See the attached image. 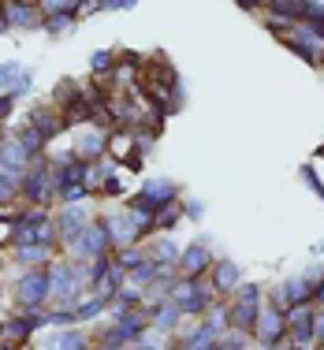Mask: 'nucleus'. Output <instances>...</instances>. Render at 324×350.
<instances>
[{
    "instance_id": "f257e3e1",
    "label": "nucleus",
    "mask_w": 324,
    "mask_h": 350,
    "mask_svg": "<svg viewBox=\"0 0 324 350\" xmlns=\"http://www.w3.org/2000/svg\"><path fill=\"white\" fill-rule=\"evenodd\" d=\"M108 243H112V239H108L105 224H86V228L75 235V250H79V257H90V261H94V257H101Z\"/></svg>"
},
{
    "instance_id": "f03ea898",
    "label": "nucleus",
    "mask_w": 324,
    "mask_h": 350,
    "mask_svg": "<svg viewBox=\"0 0 324 350\" xmlns=\"http://www.w3.org/2000/svg\"><path fill=\"white\" fill-rule=\"evenodd\" d=\"M15 295H19L23 310H38V306L49 298V276L45 272H30V276H23L19 287H15Z\"/></svg>"
},
{
    "instance_id": "7ed1b4c3",
    "label": "nucleus",
    "mask_w": 324,
    "mask_h": 350,
    "mask_svg": "<svg viewBox=\"0 0 324 350\" xmlns=\"http://www.w3.org/2000/svg\"><path fill=\"white\" fill-rule=\"evenodd\" d=\"M257 339L269 347L280 343V332H284V317H280V306H272V310H257Z\"/></svg>"
},
{
    "instance_id": "20e7f679",
    "label": "nucleus",
    "mask_w": 324,
    "mask_h": 350,
    "mask_svg": "<svg viewBox=\"0 0 324 350\" xmlns=\"http://www.w3.org/2000/svg\"><path fill=\"white\" fill-rule=\"evenodd\" d=\"M209 261H213V254H209V246H205V243H194L187 254H179L183 276H202V272L209 269Z\"/></svg>"
},
{
    "instance_id": "39448f33",
    "label": "nucleus",
    "mask_w": 324,
    "mask_h": 350,
    "mask_svg": "<svg viewBox=\"0 0 324 350\" xmlns=\"http://www.w3.org/2000/svg\"><path fill=\"white\" fill-rule=\"evenodd\" d=\"M27 161H30V153L23 149L19 138H4V142H0V168H4V172L27 168Z\"/></svg>"
},
{
    "instance_id": "423d86ee",
    "label": "nucleus",
    "mask_w": 324,
    "mask_h": 350,
    "mask_svg": "<svg viewBox=\"0 0 324 350\" xmlns=\"http://www.w3.org/2000/svg\"><path fill=\"white\" fill-rule=\"evenodd\" d=\"M287 332H295L298 343H310V339H313V313H310V306H295V310H291Z\"/></svg>"
},
{
    "instance_id": "0eeeda50",
    "label": "nucleus",
    "mask_w": 324,
    "mask_h": 350,
    "mask_svg": "<svg viewBox=\"0 0 324 350\" xmlns=\"http://www.w3.org/2000/svg\"><path fill=\"white\" fill-rule=\"evenodd\" d=\"M172 198H176V187H172V183H164V179H157V183H146V187H142V198H138V205H149V209H157V205H168Z\"/></svg>"
},
{
    "instance_id": "6e6552de",
    "label": "nucleus",
    "mask_w": 324,
    "mask_h": 350,
    "mask_svg": "<svg viewBox=\"0 0 324 350\" xmlns=\"http://www.w3.org/2000/svg\"><path fill=\"white\" fill-rule=\"evenodd\" d=\"M75 287H79V276H71V269H53V276H49V295H60L64 302H71Z\"/></svg>"
},
{
    "instance_id": "1a4fd4ad",
    "label": "nucleus",
    "mask_w": 324,
    "mask_h": 350,
    "mask_svg": "<svg viewBox=\"0 0 324 350\" xmlns=\"http://www.w3.org/2000/svg\"><path fill=\"white\" fill-rule=\"evenodd\" d=\"M86 224H90V216L71 205V209H64V216H60V235H64V239H75L82 228H86Z\"/></svg>"
},
{
    "instance_id": "9d476101",
    "label": "nucleus",
    "mask_w": 324,
    "mask_h": 350,
    "mask_svg": "<svg viewBox=\"0 0 324 350\" xmlns=\"http://www.w3.org/2000/svg\"><path fill=\"white\" fill-rule=\"evenodd\" d=\"M23 190H27V198H34V202H45V194L53 190V183H49V175L45 172H30L27 179H23Z\"/></svg>"
},
{
    "instance_id": "9b49d317",
    "label": "nucleus",
    "mask_w": 324,
    "mask_h": 350,
    "mask_svg": "<svg viewBox=\"0 0 324 350\" xmlns=\"http://www.w3.org/2000/svg\"><path fill=\"white\" fill-rule=\"evenodd\" d=\"M213 287L216 291H235L239 287V269L231 261H224V265H216V272H213Z\"/></svg>"
},
{
    "instance_id": "f8f14e48",
    "label": "nucleus",
    "mask_w": 324,
    "mask_h": 350,
    "mask_svg": "<svg viewBox=\"0 0 324 350\" xmlns=\"http://www.w3.org/2000/svg\"><path fill=\"white\" fill-rule=\"evenodd\" d=\"M4 15H8V23H19V27H30V23H34V12H30L23 0H8Z\"/></svg>"
},
{
    "instance_id": "ddd939ff",
    "label": "nucleus",
    "mask_w": 324,
    "mask_h": 350,
    "mask_svg": "<svg viewBox=\"0 0 324 350\" xmlns=\"http://www.w3.org/2000/svg\"><path fill=\"white\" fill-rule=\"evenodd\" d=\"M15 138L23 142V149H27V153H38V149L45 146V135H41V131L34 127V123H30V127H23V131H19V135H15Z\"/></svg>"
},
{
    "instance_id": "4468645a",
    "label": "nucleus",
    "mask_w": 324,
    "mask_h": 350,
    "mask_svg": "<svg viewBox=\"0 0 324 350\" xmlns=\"http://www.w3.org/2000/svg\"><path fill=\"white\" fill-rule=\"evenodd\" d=\"M101 149H105V135H86V138L79 142V149H75V153L86 161V157H101Z\"/></svg>"
},
{
    "instance_id": "2eb2a0df",
    "label": "nucleus",
    "mask_w": 324,
    "mask_h": 350,
    "mask_svg": "<svg viewBox=\"0 0 324 350\" xmlns=\"http://www.w3.org/2000/svg\"><path fill=\"white\" fill-rule=\"evenodd\" d=\"M41 324H45V317H19V321L8 324V332H12V336H30L34 328H41Z\"/></svg>"
},
{
    "instance_id": "dca6fc26",
    "label": "nucleus",
    "mask_w": 324,
    "mask_h": 350,
    "mask_svg": "<svg viewBox=\"0 0 324 350\" xmlns=\"http://www.w3.org/2000/svg\"><path fill=\"white\" fill-rule=\"evenodd\" d=\"M179 302H176V298H172V302H164L161 306V313H157V328H172V324H176L179 321Z\"/></svg>"
},
{
    "instance_id": "f3484780",
    "label": "nucleus",
    "mask_w": 324,
    "mask_h": 350,
    "mask_svg": "<svg viewBox=\"0 0 324 350\" xmlns=\"http://www.w3.org/2000/svg\"><path fill=\"white\" fill-rule=\"evenodd\" d=\"M19 79H23V64L12 60V64H4V68H0V90H12Z\"/></svg>"
},
{
    "instance_id": "a211bd4d",
    "label": "nucleus",
    "mask_w": 324,
    "mask_h": 350,
    "mask_svg": "<svg viewBox=\"0 0 324 350\" xmlns=\"http://www.w3.org/2000/svg\"><path fill=\"white\" fill-rule=\"evenodd\" d=\"M101 310H105V298L97 295V298H86L82 306H75V317H79V321H86V317H97Z\"/></svg>"
},
{
    "instance_id": "6ab92c4d",
    "label": "nucleus",
    "mask_w": 324,
    "mask_h": 350,
    "mask_svg": "<svg viewBox=\"0 0 324 350\" xmlns=\"http://www.w3.org/2000/svg\"><path fill=\"white\" fill-rule=\"evenodd\" d=\"M213 336H216V328H213V324H202V328H198L194 336H187V339H183V347H205V343H213Z\"/></svg>"
},
{
    "instance_id": "aec40b11",
    "label": "nucleus",
    "mask_w": 324,
    "mask_h": 350,
    "mask_svg": "<svg viewBox=\"0 0 324 350\" xmlns=\"http://www.w3.org/2000/svg\"><path fill=\"white\" fill-rule=\"evenodd\" d=\"M68 27H71V12H56V15H49V19H45L49 34H60V30H68Z\"/></svg>"
},
{
    "instance_id": "412c9836",
    "label": "nucleus",
    "mask_w": 324,
    "mask_h": 350,
    "mask_svg": "<svg viewBox=\"0 0 324 350\" xmlns=\"http://www.w3.org/2000/svg\"><path fill=\"white\" fill-rule=\"evenodd\" d=\"M75 4H79V0H41V8H45L49 15H56V12H75Z\"/></svg>"
},
{
    "instance_id": "4be33fe9",
    "label": "nucleus",
    "mask_w": 324,
    "mask_h": 350,
    "mask_svg": "<svg viewBox=\"0 0 324 350\" xmlns=\"http://www.w3.org/2000/svg\"><path fill=\"white\" fill-rule=\"evenodd\" d=\"M157 261H179V254H176V246H168V239H161V246H157Z\"/></svg>"
},
{
    "instance_id": "5701e85b",
    "label": "nucleus",
    "mask_w": 324,
    "mask_h": 350,
    "mask_svg": "<svg viewBox=\"0 0 324 350\" xmlns=\"http://www.w3.org/2000/svg\"><path fill=\"white\" fill-rule=\"evenodd\" d=\"M12 172H4V168H0V202H4V198H12Z\"/></svg>"
},
{
    "instance_id": "b1692460",
    "label": "nucleus",
    "mask_w": 324,
    "mask_h": 350,
    "mask_svg": "<svg viewBox=\"0 0 324 350\" xmlns=\"http://www.w3.org/2000/svg\"><path fill=\"white\" fill-rule=\"evenodd\" d=\"M138 261H142V254H135V250H123L120 261H116V265H123V269H135Z\"/></svg>"
},
{
    "instance_id": "393cba45",
    "label": "nucleus",
    "mask_w": 324,
    "mask_h": 350,
    "mask_svg": "<svg viewBox=\"0 0 324 350\" xmlns=\"http://www.w3.org/2000/svg\"><path fill=\"white\" fill-rule=\"evenodd\" d=\"M53 347H82V336H71V332H64V336L53 339Z\"/></svg>"
},
{
    "instance_id": "a878e982",
    "label": "nucleus",
    "mask_w": 324,
    "mask_h": 350,
    "mask_svg": "<svg viewBox=\"0 0 324 350\" xmlns=\"http://www.w3.org/2000/svg\"><path fill=\"white\" fill-rule=\"evenodd\" d=\"M108 60H112V53H97L90 68H94V71H108Z\"/></svg>"
},
{
    "instance_id": "bb28decb",
    "label": "nucleus",
    "mask_w": 324,
    "mask_h": 350,
    "mask_svg": "<svg viewBox=\"0 0 324 350\" xmlns=\"http://www.w3.org/2000/svg\"><path fill=\"white\" fill-rule=\"evenodd\" d=\"M313 339H321V343H324V317L313 321Z\"/></svg>"
},
{
    "instance_id": "cd10ccee",
    "label": "nucleus",
    "mask_w": 324,
    "mask_h": 350,
    "mask_svg": "<svg viewBox=\"0 0 324 350\" xmlns=\"http://www.w3.org/2000/svg\"><path fill=\"white\" fill-rule=\"evenodd\" d=\"M105 8H135V0H101Z\"/></svg>"
},
{
    "instance_id": "c85d7f7f",
    "label": "nucleus",
    "mask_w": 324,
    "mask_h": 350,
    "mask_svg": "<svg viewBox=\"0 0 324 350\" xmlns=\"http://www.w3.org/2000/svg\"><path fill=\"white\" fill-rule=\"evenodd\" d=\"M4 30H8V15L0 12V34H4Z\"/></svg>"
},
{
    "instance_id": "c756f323",
    "label": "nucleus",
    "mask_w": 324,
    "mask_h": 350,
    "mask_svg": "<svg viewBox=\"0 0 324 350\" xmlns=\"http://www.w3.org/2000/svg\"><path fill=\"white\" fill-rule=\"evenodd\" d=\"M257 4H261V0H243V8H250V12H254Z\"/></svg>"
},
{
    "instance_id": "7c9ffc66",
    "label": "nucleus",
    "mask_w": 324,
    "mask_h": 350,
    "mask_svg": "<svg viewBox=\"0 0 324 350\" xmlns=\"http://www.w3.org/2000/svg\"><path fill=\"white\" fill-rule=\"evenodd\" d=\"M317 298H321V302H324V283H321V287H317Z\"/></svg>"
},
{
    "instance_id": "2f4dec72",
    "label": "nucleus",
    "mask_w": 324,
    "mask_h": 350,
    "mask_svg": "<svg viewBox=\"0 0 324 350\" xmlns=\"http://www.w3.org/2000/svg\"><path fill=\"white\" fill-rule=\"evenodd\" d=\"M321 157H324V146H321Z\"/></svg>"
},
{
    "instance_id": "473e14b6",
    "label": "nucleus",
    "mask_w": 324,
    "mask_h": 350,
    "mask_svg": "<svg viewBox=\"0 0 324 350\" xmlns=\"http://www.w3.org/2000/svg\"><path fill=\"white\" fill-rule=\"evenodd\" d=\"M0 332H4V328H0Z\"/></svg>"
}]
</instances>
